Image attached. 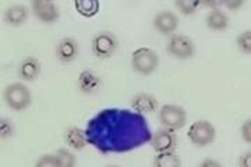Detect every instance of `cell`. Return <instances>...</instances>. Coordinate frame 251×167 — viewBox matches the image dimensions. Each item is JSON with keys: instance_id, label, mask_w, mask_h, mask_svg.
<instances>
[{"instance_id": "obj_1", "label": "cell", "mask_w": 251, "mask_h": 167, "mask_svg": "<svg viewBox=\"0 0 251 167\" xmlns=\"http://www.w3.org/2000/svg\"><path fill=\"white\" fill-rule=\"evenodd\" d=\"M87 142L100 152H127L151 141L152 135L143 115L134 110L105 109L91 119L85 130Z\"/></svg>"}, {"instance_id": "obj_2", "label": "cell", "mask_w": 251, "mask_h": 167, "mask_svg": "<svg viewBox=\"0 0 251 167\" xmlns=\"http://www.w3.org/2000/svg\"><path fill=\"white\" fill-rule=\"evenodd\" d=\"M4 102L14 112H23L29 107L32 102V95L31 91L25 84L23 82H13L6 87L4 89Z\"/></svg>"}, {"instance_id": "obj_3", "label": "cell", "mask_w": 251, "mask_h": 167, "mask_svg": "<svg viewBox=\"0 0 251 167\" xmlns=\"http://www.w3.org/2000/svg\"><path fill=\"white\" fill-rule=\"evenodd\" d=\"M159 66L158 54L151 48H138L131 54V67L141 75H150Z\"/></svg>"}, {"instance_id": "obj_4", "label": "cell", "mask_w": 251, "mask_h": 167, "mask_svg": "<svg viewBox=\"0 0 251 167\" xmlns=\"http://www.w3.org/2000/svg\"><path fill=\"white\" fill-rule=\"evenodd\" d=\"M187 137L193 145L202 148V146L211 145L215 141L216 130L212 123H209L208 120H197L196 123L190 125Z\"/></svg>"}, {"instance_id": "obj_5", "label": "cell", "mask_w": 251, "mask_h": 167, "mask_svg": "<svg viewBox=\"0 0 251 167\" xmlns=\"http://www.w3.org/2000/svg\"><path fill=\"white\" fill-rule=\"evenodd\" d=\"M186 121H187V113L181 106L168 103L159 109V123L163 128L176 131L183 128Z\"/></svg>"}, {"instance_id": "obj_6", "label": "cell", "mask_w": 251, "mask_h": 167, "mask_svg": "<svg viewBox=\"0 0 251 167\" xmlns=\"http://www.w3.org/2000/svg\"><path fill=\"white\" fill-rule=\"evenodd\" d=\"M166 50L176 59L187 60L196 54V45L190 36L183 34H173L168 41Z\"/></svg>"}, {"instance_id": "obj_7", "label": "cell", "mask_w": 251, "mask_h": 167, "mask_svg": "<svg viewBox=\"0 0 251 167\" xmlns=\"http://www.w3.org/2000/svg\"><path fill=\"white\" fill-rule=\"evenodd\" d=\"M119 41L112 32H99L92 39V52L99 59H109L117 50Z\"/></svg>"}, {"instance_id": "obj_8", "label": "cell", "mask_w": 251, "mask_h": 167, "mask_svg": "<svg viewBox=\"0 0 251 167\" xmlns=\"http://www.w3.org/2000/svg\"><path fill=\"white\" fill-rule=\"evenodd\" d=\"M29 7L32 10L34 16L45 24H53L60 17V10L53 1L32 0Z\"/></svg>"}, {"instance_id": "obj_9", "label": "cell", "mask_w": 251, "mask_h": 167, "mask_svg": "<svg viewBox=\"0 0 251 167\" xmlns=\"http://www.w3.org/2000/svg\"><path fill=\"white\" fill-rule=\"evenodd\" d=\"M151 143H152V148L156 153L173 152L177 145V135L169 128H161L152 135Z\"/></svg>"}, {"instance_id": "obj_10", "label": "cell", "mask_w": 251, "mask_h": 167, "mask_svg": "<svg viewBox=\"0 0 251 167\" xmlns=\"http://www.w3.org/2000/svg\"><path fill=\"white\" fill-rule=\"evenodd\" d=\"M152 24L153 28L162 35H173L179 26V17L173 11L163 10L153 17Z\"/></svg>"}, {"instance_id": "obj_11", "label": "cell", "mask_w": 251, "mask_h": 167, "mask_svg": "<svg viewBox=\"0 0 251 167\" xmlns=\"http://www.w3.org/2000/svg\"><path fill=\"white\" fill-rule=\"evenodd\" d=\"M158 99L148 92H141L135 95L131 100V107L138 115H151L158 110Z\"/></svg>"}, {"instance_id": "obj_12", "label": "cell", "mask_w": 251, "mask_h": 167, "mask_svg": "<svg viewBox=\"0 0 251 167\" xmlns=\"http://www.w3.org/2000/svg\"><path fill=\"white\" fill-rule=\"evenodd\" d=\"M78 56V44L73 38H63L56 46V57L62 63H72Z\"/></svg>"}, {"instance_id": "obj_13", "label": "cell", "mask_w": 251, "mask_h": 167, "mask_svg": "<svg viewBox=\"0 0 251 167\" xmlns=\"http://www.w3.org/2000/svg\"><path fill=\"white\" fill-rule=\"evenodd\" d=\"M41 74V63L36 57H25L18 66V77L25 81V82H32L35 81Z\"/></svg>"}, {"instance_id": "obj_14", "label": "cell", "mask_w": 251, "mask_h": 167, "mask_svg": "<svg viewBox=\"0 0 251 167\" xmlns=\"http://www.w3.org/2000/svg\"><path fill=\"white\" fill-rule=\"evenodd\" d=\"M28 14V7L24 4H13L4 11V21L10 26H20L27 21Z\"/></svg>"}, {"instance_id": "obj_15", "label": "cell", "mask_w": 251, "mask_h": 167, "mask_svg": "<svg viewBox=\"0 0 251 167\" xmlns=\"http://www.w3.org/2000/svg\"><path fill=\"white\" fill-rule=\"evenodd\" d=\"M64 141L73 150H82L87 146V137L85 131L78 127H70L64 132Z\"/></svg>"}, {"instance_id": "obj_16", "label": "cell", "mask_w": 251, "mask_h": 167, "mask_svg": "<svg viewBox=\"0 0 251 167\" xmlns=\"http://www.w3.org/2000/svg\"><path fill=\"white\" fill-rule=\"evenodd\" d=\"M78 87L84 94H94L100 87V78L97 72L91 70H84L78 75Z\"/></svg>"}, {"instance_id": "obj_17", "label": "cell", "mask_w": 251, "mask_h": 167, "mask_svg": "<svg viewBox=\"0 0 251 167\" xmlns=\"http://www.w3.org/2000/svg\"><path fill=\"white\" fill-rule=\"evenodd\" d=\"M205 23L212 31H225L229 26V17L221 9H214L208 13Z\"/></svg>"}, {"instance_id": "obj_18", "label": "cell", "mask_w": 251, "mask_h": 167, "mask_svg": "<svg viewBox=\"0 0 251 167\" xmlns=\"http://www.w3.org/2000/svg\"><path fill=\"white\" fill-rule=\"evenodd\" d=\"M153 167H181V160L175 150L162 152V153H156L153 159Z\"/></svg>"}, {"instance_id": "obj_19", "label": "cell", "mask_w": 251, "mask_h": 167, "mask_svg": "<svg viewBox=\"0 0 251 167\" xmlns=\"http://www.w3.org/2000/svg\"><path fill=\"white\" fill-rule=\"evenodd\" d=\"M74 6H75V10L78 11V14H81L82 17L91 18L98 14L100 4L97 0H77V1H74Z\"/></svg>"}, {"instance_id": "obj_20", "label": "cell", "mask_w": 251, "mask_h": 167, "mask_svg": "<svg viewBox=\"0 0 251 167\" xmlns=\"http://www.w3.org/2000/svg\"><path fill=\"white\" fill-rule=\"evenodd\" d=\"M175 6L177 7V10H179L181 14H184V16H193V14H196L198 7L201 6V1H198V0H194V1H190V0H177L175 3Z\"/></svg>"}, {"instance_id": "obj_21", "label": "cell", "mask_w": 251, "mask_h": 167, "mask_svg": "<svg viewBox=\"0 0 251 167\" xmlns=\"http://www.w3.org/2000/svg\"><path fill=\"white\" fill-rule=\"evenodd\" d=\"M54 155H56V158L59 160L60 167H75V156L69 149L60 148V149L56 150Z\"/></svg>"}, {"instance_id": "obj_22", "label": "cell", "mask_w": 251, "mask_h": 167, "mask_svg": "<svg viewBox=\"0 0 251 167\" xmlns=\"http://www.w3.org/2000/svg\"><path fill=\"white\" fill-rule=\"evenodd\" d=\"M236 44L239 46V49L246 54H251V31H243L240 35L236 38Z\"/></svg>"}, {"instance_id": "obj_23", "label": "cell", "mask_w": 251, "mask_h": 167, "mask_svg": "<svg viewBox=\"0 0 251 167\" xmlns=\"http://www.w3.org/2000/svg\"><path fill=\"white\" fill-rule=\"evenodd\" d=\"M14 131H16V127L11 123V120L7 117H1L0 119V137H1V140H7L10 137H13Z\"/></svg>"}, {"instance_id": "obj_24", "label": "cell", "mask_w": 251, "mask_h": 167, "mask_svg": "<svg viewBox=\"0 0 251 167\" xmlns=\"http://www.w3.org/2000/svg\"><path fill=\"white\" fill-rule=\"evenodd\" d=\"M35 167H60L59 160L56 158V155L48 153V155H42L36 160Z\"/></svg>"}, {"instance_id": "obj_25", "label": "cell", "mask_w": 251, "mask_h": 167, "mask_svg": "<svg viewBox=\"0 0 251 167\" xmlns=\"http://www.w3.org/2000/svg\"><path fill=\"white\" fill-rule=\"evenodd\" d=\"M240 132H242V137L244 142H247L249 145L251 143V120H246L244 123L242 124V128H240Z\"/></svg>"}, {"instance_id": "obj_26", "label": "cell", "mask_w": 251, "mask_h": 167, "mask_svg": "<svg viewBox=\"0 0 251 167\" xmlns=\"http://www.w3.org/2000/svg\"><path fill=\"white\" fill-rule=\"evenodd\" d=\"M239 167H251V150H247L239 158Z\"/></svg>"}, {"instance_id": "obj_27", "label": "cell", "mask_w": 251, "mask_h": 167, "mask_svg": "<svg viewBox=\"0 0 251 167\" xmlns=\"http://www.w3.org/2000/svg\"><path fill=\"white\" fill-rule=\"evenodd\" d=\"M243 4H244L243 0H227V1H224V6H226V9L229 10L240 9Z\"/></svg>"}, {"instance_id": "obj_28", "label": "cell", "mask_w": 251, "mask_h": 167, "mask_svg": "<svg viewBox=\"0 0 251 167\" xmlns=\"http://www.w3.org/2000/svg\"><path fill=\"white\" fill-rule=\"evenodd\" d=\"M198 167H224L218 160H215V159H204L200 165H198Z\"/></svg>"}, {"instance_id": "obj_29", "label": "cell", "mask_w": 251, "mask_h": 167, "mask_svg": "<svg viewBox=\"0 0 251 167\" xmlns=\"http://www.w3.org/2000/svg\"><path fill=\"white\" fill-rule=\"evenodd\" d=\"M201 6H204V7H211V10L219 9L221 6H224V1H201Z\"/></svg>"}, {"instance_id": "obj_30", "label": "cell", "mask_w": 251, "mask_h": 167, "mask_svg": "<svg viewBox=\"0 0 251 167\" xmlns=\"http://www.w3.org/2000/svg\"><path fill=\"white\" fill-rule=\"evenodd\" d=\"M108 167H120V166H108Z\"/></svg>"}]
</instances>
